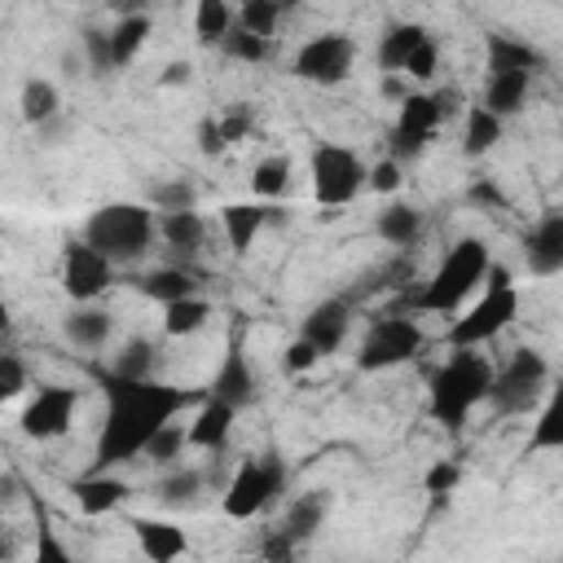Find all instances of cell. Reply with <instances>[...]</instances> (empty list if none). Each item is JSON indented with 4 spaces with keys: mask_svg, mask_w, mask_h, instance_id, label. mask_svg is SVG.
I'll return each instance as SVG.
<instances>
[{
    "mask_svg": "<svg viewBox=\"0 0 563 563\" xmlns=\"http://www.w3.org/2000/svg\"><path fill=\"white\" fill-rule=\"evenodd\" d=\"M101 400H106V413H101V431H97V444H92V475H106V471H119L128 462H136L145 453V444L180 418V409L194 400L185 387H172V383H158V378H114L106 374L101 378Z\"/></svg>",
    "mask_w": 563,
    "mask_h": 563,
    "instance_id": "6da1fadb",
    "label": "cell"
},
{
    "mask_svg": "<svg viewBox=\"0 0 563 563\" xmlns=\"http://www.w3.org/2000/svg\"><path fill=\"white\" fill-rule=\"evenodd\" d=\"M488 383H493V361L475 347H453L427 383V413L440 427L457 431L488 400Z\"/></svg>",
    "mask_w": 563,
    "mask_h": 563,
    "instance_id": "7a4b0ae2",
    "label": "cell"
},
{
    "mask_svg": "<svg viewBox=\"0 0 563 563\" xmlns=\"http://www.w3.org/2000/svg\"><path fill=\"white\" fill-rule=\"evenodd\" d=\"M488 260H493V251H488L484 238H457V242L440 255V264L431 268V277L413 290V308H418V312H440V317L462 312V308L484 290V268H488Z\"/></svg>",
    "mask_w": 563,
    "mask_h": 563,
    "instance_id": "3957f363",
    "label": "cell"
},
{
    "mask_svg": "<svg viewBox=\"0 0 563 563\" xmlns=\"http://www.w3.org/2000/svg\"><path fill=\"white\" fill-rule=\"evenodd\" d=\"M79 242H88L114 268H132V264H141L154 251L158 224H154V211L145 202H101L84 220Z\"/></svg>",
    "mask_w": 563,
    "mask_h": 563,
    "instance_id": "277c9868",
    "label": "cell"
},
{
    "mask_svg": "<svg viewBox=\"0 0 563 563\" xmlns=\"http://www.w3.org/2000/svg\"><path fill=\"white\" fill-rule=\"evenodd\" d=\"M550 396V361L537 347H515L501 365H493L488 400L497 413H532Z\"/></svg>",
    "mask_w": 563,
    "mask_h": 563,
    "instance_id": "5b68a950",
    "label": "cell"
},
{
    "mask_svg": "<svg viewBox=\"0 0 563 563\" xmlns=\"http://www.w3.org/2000/svg\"><path fill=\"white\" fill-rule=\"evenodd\" d=\"M282 493H286V462H282V453L268 449V453L242 457V462L233 466V475H229V484H224V493H220V510H224L229 519L246 523V519H255L260 510H268Z\"/></svg>",
    "mask_w": 563,
    "mask_h": 563,
    "instance_id": "8992f818",
    "label": "cell"
},
{
    "mask_svg": "<svg viewBox=\"0 0 563 563\" xmlns=\"http://www.w3.org/2000/svg\"><path fill=\"white\" fill-rule=\"evenodd\" d=\"M365 176H369V163L352 145L321 141L308 154V180H312V198L321 207H347L352 198H361Z\"/></svg>",
    "mask_w": 563,
    "mask_h": 563,
    "instance_id": "52a82bcc",
    "label": "cell"
},
{
    "mask_svg": "<svg viewBox=\"0 0 563 563\" xmlns=\"http://www.w3.org/2000/svg\"><path fill=\"white\" fill-rule=\"evenodd\" d=\"M427 334L413 317H400V312H387L378 321H369V330L361 334V347H356V369L361 374H387V369H400L409 365L418 352H422Z\"/></svg>",
    "mask_w": 563,
    "mask_h": 563,
    "instance_id": "ba28073f",
    "label": "cell"
},
{
    "mask_svg": "<svg viewBox=\"0 0 563 563\" xmlns=\"http://www.w3.org/2000/svg\"><path fill=\"white\" fill-rule=\"evenodd\" d=\"M519 317V286L510 290H479V299H471L444 330L449 347H484L493 343L501 330H510Z\"/></svg>",
    "mask_w": 563,
    "mask_h": 563,
    "instance_id": "9c48e42d",
    "label": "cell"
},
{
    "mask_svg": "<svg viewBox=\"0 0 563 563\" xmlns=\"http://www.w3.org/2000/svg\"><path fill=\"white\" fill-rule=\"evenodd\" d=\"M352 62H356V40L343 31H321L295 48L290 75L303 84H317V88H334L352 75Z\"/></svg>",
    "mask_w": 563,
    "mask_h": 563,
    "instance_id": "30bf717a",
    "label": "cell"
},
{
    "mask_svg": "<svg viewBox=\"0 0 563 563\" xmlns=\"http://www.w3.org/2000/svg\"><path fill=\"white\" fill-rule=\"evenodd\" d=\"M440 128L444 123H440V110H435L431 92H409L400 101V110H396L391 132H387V158L400 163V167L413 163V158H422Z\"/></svg>",
    "mask_w": 563,
    "mask_h": 563,
    "instance_id": "8fae6325",
    "label": "cell"
},
{
    "mask_svg": "<svg viewBox=\"0 0 563 563\" xmlns=\"http://www.w3.org/2000/svg\"><path fill=\"white\" fill-rule=\"evenodd\" d=\"M75 409H79V387L70 383H44L35 387V396L22 405V435L26 440H62L75 422Z\"/></svg>",
    "mask_w": 563,
    "mask_h": 563,
    "instance_id": "7c38bea8",
    "label": "cell"
},
{
    "mask_svg": "<svg viewBox=\"0 0 563 563\" xmlns=\"http://www.w3.org/2000/svg\"><path fill=\"white\" fill-rule=\"evenodd\" d=\"M114 277H119V268L106 255H97L88 242L75 238L62 246V290L70 303H97L114 286Z\"/></svg>",
    "mask_w": 563,
    "mask_h": 563,
    "instance_id": "4fadbf2b",
    "label": "cell"
},
{
    "mask_svg": "<svg viewBox=\"0 0 563 563\" xmlns=\"http://www.w3.org/2000/svg\"><path fill=\"white\" fill-rule=\"evenodd\" d=\"M207 396H211V400H224L229 409H246V405H255V396H260V378H255V369H251V361H246L242 330L229 334L224 356H220V365H216V374H211V383H207Z\"/></svg>",
    "mask_w": 563,
    "mask_h": 563,
    "instance_id": "5bb4252c",
    "label": "cell"
},
{
    "mask_svg": "<svg viewBox=\"0 0 563 563\" xmlns=\"http://www.w3.org/2000/svg\"><path fill=\"white\" fill-rule=\"evenodd\" d=\"M352 303L347 299H321V303H312L308 312H303V321H299V339L317 352V356H334L339 347H343V339H347V330H352Z\"/></svg>",
    "mask_w": 563,
    "mask_h": 563,
    "instance_id": "9a60e30c",
    "label": "cell"
},
{
    "mask_svg": "<svg viewBox=\"0 0 563 563\" xmlns=\"http://www.w3.org/2000/svg\"><path fill=\"white\" fill-rule=\"evenodd\" d=\"M537 75L545 70V53L532 44V40H519V35H488L484 40V75Z\"/></svg>",
    "mask_w": 563,
    "mask_h": 563,
    "instance_id": "2e32d148",
    "label": "cell"
},
{
    "mask_svg": "<svg viewBox=\"0 0 563 563\" xmlns=\"http://www.w3.org/2000/svg\"><path fill=\"white\" fill-rule=\"evenodd\" d=\"M523 255L532 277H554L563 273V211H545L528 233H523Z\"/></svg>",
    "mask_w": 563,
    "mask_h": 563,
    "instance_id": "e0dca14e",
    "label": "cell"
},
{
    "mask_svg": "<svg viewBox=\"0 0 563 563\" xmlns=\"http://www.w3.org/2000/svg\"><path fill=\"white\" fill-rule=\"evenodd\" d=\"M132 537L141 545V554L150 563H176L189 554V532L176 519H158V515H136L132 519Z\"/></svg>",
    "mask_w": 563,
    "mask_h": 563,
    "instance_id": "ac0fdd59",
    "label": "cell"
},
{
    "mask_svg": "<svg viewBox=\"0 0 563 563\" xmlns=\"http://www.w3.org/2000/svg\"><path fill=\"white\" fill-rule=\"evenodd\" d=\"M233 418L238 409H229L224 400H211L202 396V405L194 409V418L185 422V435H189V449H202V453H220L233 435Z\"/></svg>",
    "mask_w": 563,
    "mask_h": 563,
    "instance_id": "d6986e66",
    "label": "cell"
},
{
    "mask_svg": "<svg viewBox=\"0 0 563 563\" xmlns=\"http://www.w3.org/2000/svg\"><path fill=\"white\" fill-rule=\"evenodd\" d=\"M325 519H330V493L312 488V493H299V497L286 501V515H282L277 532L290 537L295 545H303V541H312L325 528Z\"/></svg>",
    "mask_w": 563,
    "mask_h": 563,
    "instance_id": "ffe728a7",
    "label": "cell"
},
{
    "mask_svg": "<svg viewBox=\"0 0 563 563\" xmlns=\"http://www.w3.org/2000/svg\"><path fill=\"white\" fill-rule=\"evenodd\" d=\"M70 497H75V506L84 515H110V510H119L132 497V484L119 479L114 471H106V475H92L88 471V475L70 479Z\"/></svg>",
    "mask_w": 563,
    "mask_h": 563,
    "instance_id": "44dd1931",
    "label": "cell"
},
{
    "mask_svg": "<svg viewBox=\"0 0 563 563\" xmlns=\"http://www.w3.org/2000/svg\"><path fill=\"white\" fill-rule=\"evenodd\" d=\"M154 224H158V242L176 255V264L194 260L207 242V220L198 211H167V216H154Z\"/></svg>",
    "mask_w": 563,
    "mask_h": 563,
    "instance_id": "7402d4cb",
    "label": "cell"
},
{
    "mask_svg": "<svg viewBox=\"0 0 563 563\" xmlns=\"http://www.w3.org/2000/svg\"><path fill=\"white\" fill-rule=\"evenodd\" d=\"M220 229H224V242L233 255H246L260 233L268 229V207L264 202H229L220 207Z\"/></svg>",
    "mask_w": 563,
    "mask_h": 563,
    "instance_id": "603a6c76",
    "label": "cell"
},
{
    "mask_svg": "<svg viewBox=\"0 0 563 563\" xmlns=\"http://www.w3.org/2000/svg\"><path fill=\"white\" fill-rule=\"evenodd\" d=\"M62 334L84 347V352H97L114 339V317L101 308V303H75L66 317H62Z\"/></svg>",
    "mask_w": 563,
    "mask_h": 563,
    "instance_id": "cb8c5ba5",
    "label": "cell"
},
{
    "mask_svg": "<svg viewBox=\"0 0 563 563\" xmlns=\"http://www.w3.org/2000/svg\"><path fill=\"white\" fill-rule=\"evenodd\" d=\"M106 31H110L114 70H123V66H132V62L141 57V48H145V40H150V31H154V18H150L145 9H123L119 22L106 26Z\"/></svg>",
    "mask_w": 563,
    "mask_h": 563,
    "instance_id": "d4e9b609",
    "label": "cell"
},
{
    "mask_svg": "<svg viewBox=\"0 0 563 563\" xmlns=\"http://www.w3.org/2000/svg\"><path fill=\"white\" fill-rule=\"evenodd\" d=\"M136 290H141L145 299H154L158 308H167V303H176V299L198 295V277L189 273V264H158V268H150L145 277H136Z\"/></svg>",
    "mask_w": 563,
    "mask_h": 563,
    "instance_id": "484cf974",
    "label": "cell"
},
{
    "mask_svg": "<svg viewBox=\"0 0 563 563\" xmlns=\"http://www.w3.org/2000/svg\"><path fill=\"white\" fill-rule=\"evenodd\" d=\"M427 35H431V31H427L422 22H391V26L378 35V48H374L378 70H383V75H400L405 62H409V53H413Z\"/></svg>",
    "mask_w": 563,
    "mask_h": 563,
    "instance_id": "4316f807",
    "label": "cell"
},
{
    "mask_svg": "<svg viewBox=\"0 0 563 563\" xmlns=\"http://www.w3.org/2000/svg\"><path fill=\"white\" fill-rule=\"evenodd\" d=\"M528 92H532V75H515V70H510V75H484V97H479V106L506 123V119H515V114L528 106Z\"/></svg>",
    "mask_w": 563,
    "mask_h": 563,
    "instance_id": "83f0119b",
    "label": "cell"
},
{
    "mask_svg": "<svg viewBox=\"0 0 563 563\" xmlns=\"http://www.w3.org/2000/svg\"><path fill=\"white\" fill-rule=\"evenodd\" d=\"M501 132H506V123H501L497 114H488L479 101L462 110V154H466V158L493 154V150L501 145Z\"/></svg>",
    "mask_w": 563,
    "mask_h": 563,
    "instance_id": "f1b7e54d",
    "label": "cell"
},
{
    "mask_svg": "<svg viewBox=\"0 0 563 563\" xmlns=\"http://www.w3.org/2000/svg\"><path fill=\"white\" fill-rule=\"evenodd\" d=\"M374 233H378L387 246L409 251V246L422 238V216H418V207H409V202H383V211L374 216Z\"/></svg>",
    "mask_w": 563,
    "mask_h": 563,
    "instance_id": "f546056e",
    "label": "cell"
},
{
    "mask_svg": "<svg viewBox=\"0 0 563 563\" xmlns=\"http://www.w3.org/2000/svg\"><path fill=\"white\" fill-rule=\"evenodd\" d=\"M154 365H158V343L150 334H128L106 374H114V378H154Z\"/></svg>",
    "mask_w": 563,
    "mask_h": 563,
    "instance_id": "4dcf8cb0",
    "label": "cell"
},
{
    "mask_svg": "<svg viewBox=\"0 0 563 563\" xmlns=\"http://www.w3.org/2000/svg\"><path fill=\"white\" fill-rule=\"evenodd\" d=\"M18 114H22V123H31V128L53 123V119L62 114V92H57V84H53V79H26L22 92H18Z\"/></svg>",
    "mask_w": 563,
    "mask_h": 563,
    "instance_id": "1f68e13d",
    "label": "cell"
},
{
    "mask_svg": "<svg viewBox=\"0 0 563 563\" xmlns=\"http://www.w3.org/2000/svg\"><path fill=\"white\" fill-rule=\"evenodd\" d=\"M211 299H202V295H189V299H176V303H167L163 308V334L167 339H189V334H198L207 321H211Z\"/></svg>",
    "mask_w": 563,
    "mask_h": 563,
    "instance_id": "d6a6232c",
    "label": "cell"
},
{
    "mask_svg": "<svg viewBox=\"0 0 563 563\" xmlns=\"http://www.w3.org/2000/svg\"><path fill=\"white\" fill-rule=\"evenodd\" d=\"M26 563H79L75 550L62 541V532L53 528V515L44 501H35V541H31V554Z\"/></svg>",
    "mask_w": 563,
    "mask_h": 563,
    "instance_id": "836d02e7",
    "label": "cell"
},
{
    "mask_svg": "<svg viewBox=\"0 0 563 563\" xmlns=\"http://www.w3.org/2000/svg\"><path fill=\"white\" fill-rule=\"evenodd\" d=\"M207 488V471H198V466H172V471H163L158 475V484H154V497L163 501V506H189L198 493Z\"/></svg>",
    "mask_w": 563,
    "mask_h": 563,
    "instance_id": "e575fe53",
    "label": "cell"
},
{
    "mask_svg": "<svg viewBox=\"0 0 563 563\" xmlns=\"http://www.w3.org/2000/svg\"><path fill=\"white\" fill-rule=\"evenodd\" d=\"M290 176H295L290 154H264V158L255 163V172H251V194L264 198V202H268V198H286Z\"/></svg>",
    "mask_w": 563,
    "mask_h": 563,
    "instance_id": "d590c367",
    "label": "cell"
},
{
    "mask_svg": "<svg viewBox=\"0 0 563 563\" xmlns=\"http://www.w3.org/2000/svg\"><path fill=\"white\" fill-rule=\"evenodd\" d=\"M233 31V4H224V0H198L194 4V40L198 44H216L220 48V40Z\"/></svg>",
    "mask_w": 563,
    "mask_h": 563,
    "instance_id": "8d00e7d4",
    "label": "cell"
},
{
    "mask_svg": "<svg viewBox=\"0 0 563 563\" xmlns=\"http://www.w3.org/2000/svg\"><path fill=\"white\" fill-rule=\"evenodd\" d=\"M277 22H282V4L277 0H242L233 9V26L246 31V35H255V40H273Z\"/></svg>",
    "mask_w": 563,
    "mask_h": 563,
    "instance_id": "74e56055",
    "label": "cell"
},
{
    "mask_svg": "<svg viewBox=\"0 0 563 563\" xmlns=\"http://www.w3.org/2000/svg\"><path fill=\"white\" fill-rule=\"evenodd\" d=\"M559 449H563V413H559V400L545 396L528 435V453H559Z\"/></svg>",
    "mask_w": 563,
    "mask_h": 563,
    "instance_id": "f35d334b",
    "label": "cell"
},
{
    "mask_svg": "<svg viewBox=\"0 0 563 563\" xmlns=\"http://www.w3.org/2000/svg\"><path fill=\"white\" fill-rule=\"evenodd\" d=\"M185 449H189V435H185V422L176 418V422H167L150 444H145V462H154L158 471H172V466H180V457H185Z\"/></svg>",
    "mask_w": 563,
    "mask_h": 563,
    "instance_id": "ab89813d",
    "label": "cell"
},
{
    "mask_svg": "<svg viewBox=\"0 0 563 563\" xmlns=\"http://www.w3.org/2000/svg\"><path fill=\"white\" fill-rule=\"evenodd\" d=\"M79 57H84V70H88L92 79L114 75V57H110V31H106V26H84V31H79Z\"/></svg>",
    "mask_w": 563,
    "mask_h": 563,
    "instance_id": "60d3db41",
    "label": "cell"
},
{
    "mask_svg": "<svg viewBox=\"0 0 563 563\" xmlns=\"http://www.w3.org/2000/svg\"><path fill=\"white\" fill-rule=\"evenodd\" d=\"M194 202H198V189L189 180H180V176H167V180H158L150 189V202L145 207L154 216H167V211H194Z\"/></svg>",
    "mask_w": 563,
    "mask_h": 563,
    "instance_id": "b9f144b4",
    "label": "cell"
},
{
    "mask_svg": "<svg viewBox=\"0 0 563 563\" xmlns=\"http://www.w3.org/2000/svg\"><path fill=\"white\" fill-rule=\"evenodd\" d=\"M462 479H466V471H462L457 457H435V462L422 471V493H431V497H449V493L462 488Z\"/></svg>",
    "mask_w": 563,
    "mask_h": 563,
    "instance_id": "7bdbcfd3",
    "label": "cell"
},
{
    "mask_svg": "<svg viewBox=\"0 0 563 563\" xmlns=\"http://www.w3.org/2000/svg\"><path fill=\"white\" fill-rule=\"evenodd\" d=\"M216 123H220L224 145H242V141L255 132V110H251L246 101H233V106H224V110L216 114Z\"/></svg>",
    "mask_w": 563,
    "mask_h": 563,
    "instance_id": "ee69618b",
    "label": "cell"
},
{
    "mask_svg": "<svg viewBox=\"0 0 563 563\" xmlns=\"http://www.w3.org/2000/svg\"><path fill=\"white\" fill-rule=\"evenodd\" d=\"M26 387H31V369H26V361H22L18 352H0V405L18 400Z\"/></svg>",
    "mask_w": 563,
    "mask_h": 563,
    "instance_id": "f6af8a7d",
    "label": "cell"
},
{
    "mask_svg": "<svg viewBox=\"0 0 563 563\" xmlns=\"http://www.w3.org/2000/svg\"><path fill=\"white\" fill-rule=\"evenodd\" d=\"M268 44H273V40H255V35H246V31L233 26V31L220 40V53L233 57V62H251V66H255V62L268 57Z\"/></svg>",
    "mask_w": 563,
    "mask_h": 563,
    "instance_id": "bcb514c9",
    "label": "cell"
},
{
    "mask_svg": "<svg viewBox=\"0 0 563 563\" xmlns=\"http://www.w3.org/2000/svg\"><path fill=\"white\" fill-rule=\"evenodd\" d=\"M400 75H409V79H418V84H431V79L440 75V44H435V35H427V40L409 53V62H405Z\"/></svg>",
    "mask_w": 563,
    "mask_h": 563,
    "instance_id": "7dc6e473",
    "label": "cell"
},
{
    "mask_svg": "<svg viewBox=\"0 0 563 563\" xmlns=\"http://www.w3.org/2000/svg\"><path fill=\"white\" fill-rule=\"evenodd\" d=\"M400 185H405V167L391 163V158H378V163L369 167V176H365V189H374V194H383V198H391Z\"/></svg>",
    "mask_w": 563,
    "mask_h": 563,
    "instance_id": "c3c4849f",
    "label": "cell"
},
{
    "mask_svg": "<svg viewBox=\"0 0 563 563\" xmlns=\"http://www.w3.org/2000/svg\"><path fill=\"white\" fill-rule=\"evenodd\" d=\"M194 145H198V154L202 158H220L229 145H224V136H220V123H216V114H202L198 119V128H194Z\"/></svg>",
    "mask_w": 563,
    "mask_h": 563,
    "instance_id": "681fc988",
    "label": "cell"
},
{
    "mask_svg": "<svg viewBox=\"0 0 563 563\" xmlns=\"http://www.w3.org/2000/svg\"><path fill=\"white\" fill-rule=\"evenodd\" d=\"M466 198H471L475 207H484V211H493V207H497V211H506V207H510V198L501 194V185H497L493 176H475V180H471V189H466Z\"/></svg>",
    "mask_w": 563,
    "mask_h": 563,
    "instance_id": "f907efd6",
    "label": "cell"
},
{
    "mask_svg": "<svg viewBox=\"0 0 563 563\" xmlns=\"http://www.w3.org/2000/svg\"><path fill=\"white\" fill-rule=\"evenodd\" d=\"M317 361H321V356H317V352H312L303 339H295V343L282 352V365H286L290 374H308V369H317Z\"/></svg>",
    "mask_w": 563,
    "mask_h": 563,
    "instance_id": "816d5d0a",
    "label": "cell"
},
{
    "mask_svg": "<svg viewBox=\"0 0 563 563\" xmlns=\"http://www.w3.org/2000/svg\"><path fill=\"white\" fill-rule=\"evenodd\" d=\"M295 550H299V545H295L290 537H282L277 528L264 537V563H295Z\"/></svg>",
    "mask_w": 563,
    "mask_h": 563,
    "instance_id": "f5cc1de1",
    "label": "cell"
},
{
    "mask_svg": "<svg viewBox=\"0 0 563 563\" xmlns=\"http://www.w3.org/2000/svg\"><path fill=\"white\" fill-rule=\"evenodd\" d=\"M431 101H435V110H440V123H449L457 110H466L457 88H435V92H431Z\"/></svg>",
    "mask_w": 563,
    "mask_h": 563,
    "instance_id": "db71d44e",
    "label": "cell"
},
{
    "mask_svg": "<svg viewBox=\"0 0 563 563\" xmlns=\"http://www.w3.org/2000/svg\"><path fill=\"white\" fill-rule=\"evenodd\" d=\"M189 79H194V66H189L185 57H180V62H167V66H163V75H158V84H163V88H185Z\"/></svg>",
    "mask_w": 563,
    "mask_h": 563,
    "instance_id": "11a10c76",
    "label": "cell"
},
{
    "mask_svg": "<svg viewBox=\"0 0 563 563\" xmlns=\"http://www.w3.org/2000/svg\"><path fill=\"white\" fill-rule=\"evenodd\" d=\"M378 88H383V97H400V101L409 97V92L400 88V79H396V75H383V84H378Z\"/></svg>",
    "mask_w": 563,
    "mask_h": 563,
    "instance_id": "9f6ffc18",
    "label": "cell"
},
{
    "mask_svg": "<svg viewBox=\"0 0 563 563\" xmlns=\"http://www.w3.org/2000/svg\"><path fill=\"white\" fill-rule=\"evenodd\" d=\"M62 66H66V75H88V70H84V57H79V53H62Z\"/></svg>",
    "mask_w": 563,
    "mask_h": 563,
    "instance_id": "6f0895ef",
    "label": "cell"
},
{
    "mask_svg": "<svg viewBox=\"0 0 563 563\" xmlns=\"http://www.w3.org/2000/svg\"><path fill=\"white\" fill-rule=\"evenodd\" d=\"M0 563H18V545H13V537H4V532H0Z\"/></svg>",
    "mask_w": 563,
    "mask_h": 563,
    "instance_id": "680465c9",
    "label": "cell"
},
{
    "mask_svg": "<svg viewBox=\"0 0 563 563\" xmlns=\"http://www.w3.org/2000/svg\"><path fill=\"white\" fill-rule=\"evenodd\" d=\"M13 488H18V479L13 475H0V501H13Z\"/></svg>",
    "mask_w": 563,
    "mask_h": 563,
    "instance_id": "91938a15",
    "label": "cell"
},
{
    "mask_svg": "<svg viewBox=\"0 0 563 563\" xmlns=\"http://www.w3.org/2000/svg\"><path fill=\"white\" fill-rule=\"evenodd\" d=\"M9 330H13V312H9V303L0 299V339H4Z\"/></svg>",
    "mask_w": 563,
    "mask_h": 563,
    "instance_id": "94428289",
    "label": "cell"
}]
</instances>
